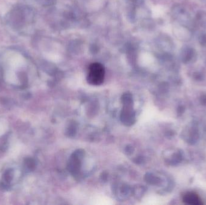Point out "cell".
Wrapping results in <instances>:
<instances>
[{
  "instance_id": "cell-4",
  "label": "cell",
  "mask_w": 206,
  "mask_h": 205,
  "mask_svg": "<svg viewBox=\"0 0 206 205\" xmlns=\"http://www.w3.org/2000/svg\"><path fill=\"white\" fill-rule=\"evenodd\" d=\"M177 37L183 41H188L192 38V34L190 30L188 28L182 25L180 27L178 28Z\"/></svg>"
},
{
  "instance_id": "cell-2",
  "label": "cell",
  "mask_w": 206,
  "mask_h": 205,
  "mask_svg": "<svg viewBox=\"0 0 206 205\" xmlns=\"http://www.w3.org/2000/svg\"><path fill=\"white\" fill-rule=\"evenodd\" d=\"M183 201L185 204L191 205H201L203 203L198 194L195 192H188L183 197Z\"/></svg>"
},
{
  "instance_id": "cell-5",
  "label": "cell",
  "mask_w": 206,
  "mask_h": 205,
  "mask_svg": "<svg viewBox=\"0 0 206 205\" xmlns=\"http://www.w3.org/2000/svg\"><path fill=\"white\" fill-rule=\"evenodd\" d=\"M194 54L195 52L193 49L187 47L181 50L180 56L183 61H188L193 57V56H194Z\"/></svg>"
},
{
  "instance_id": "cell-3",
  "label": "cell",
  "mask_w": 206,
  "mask_h": 205,
  "mask_svg": "<svg viewBox=\"0 0 206 205\" xmlns=\"http://www.w3.org/2000/svg\"><path fill=\"white\" fill-rule=\"evenodd\" d=\"M174 12L181 24H188L190 21L189 15L185 11L182 6H176L174 8Z\"/></svg>"
},
{
  "instance_id": "cell-1",
  "label": "cell",
  "mask_w": 206,
  "mask_h": 205,
  "mask_svg": "<svg viewBox=\"0 0 206 205\" xmlns=\"http://www.w3.org/2000/svg\"><path fill=\"white\" fill-rule=\"evenodd\" d=\"M105 69L101 63H94L90 65L87 76L89 84L93 86H99L104 82Z\"/></svg>"
},
{
  "instance_id": "cell-6",
  "label": "cell",
  "mask_w": 206,
  "mask_h": 205,
  "mask_svg": "<svg viewBox=\"0 0 206 205\" xmlns=\"http://www.w3.org/2000/svg\"><path fill=\"white\" fill-rule=\"evenodd\" d=\"M199 42L200 43L204 46H206V34H201L199 37Z\"/></svg>"
}]
</instances>
